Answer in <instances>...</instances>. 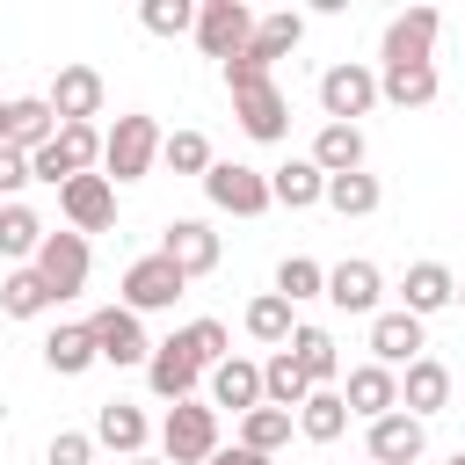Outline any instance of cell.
I'll return each instance as SVG.
<instances>
[{"mask_svg":"<svg viewBox=\"0 0 465 465\" xmlns=\"http://www.w3.org/2000/svg\"><path fill=\"white\" fill-rule=\"evenodd\" d=\"M94 160H102V131H94V124H58V131L29 153V182L65 189L73 174H94Z\"/></svg>","mask_w":465,"mask_h":465,"instance_id":"1","label":"cell"},{"mask_svg":"<svg viewBox=\"0 0 465 465\" xmlns=\"http://www.w3.org/2000/svg\"><path fill=\"white\" fill-rule=\"evenodd\" d=\"M160 160V124L153 116H116V131H102V174L109 182H145Z\"/></svg>","mask_w":465,"mask_h":465,"instance_id":"2","label":"cell"},{"mask_svg":"<svg viewBox=\"0 0 465 465\" xmlns=\"http://www.w3.org/2000/svg\"><path fill=\"white\" fill-rule=\"evenodd\" d=\"M160 450H167V465H203L218 450V407L211 400H174L167 421H160Z\"/></svg>","mask_w":465,"mask_h":465,"instance_id":"3","label":"cell"},{"mask_svg":"<svg viewBox=\"0 0 465 465\" xmlns=\"http://www.w3.org/2000/svg\"><path fill=\"white\" fill-rule=\"evenodd\" d=\"M87 240L80 232H44V247H36V276H44V291H51V305H65V298H80L87 291Z\"/></svg>","mask_w":465,"mask_h":465,"instance_id":"4","label":"cell"},{"mask_svg":"<svg viewBox=\"0 0 465 465\" xmlns=\"http://www.w3.org/2000/svg\"><path fill=\"white\" fill-rule=\"evenodd\" d=\"M182 291H189V276H182L167 254H138V262L124 269V291H116V305H124V312H167Z\"/></svg>","mask_w":465,"mask_h":465,"instance_id":"5","label":"cell"},{"mask_svg":"<svg viewBox=\"0 0 465 465\" xmlns=\"http://www.w3.org/2000/svg\"><path fill=\"white\" fill-rule=\"evenodd\" d=\"M196 44H203V58H240L247 44H254V7L247 0H203L196 7Z\"/></svg>","mask_w":465,"mask_h":465,"instance_id":"6","label":"cell"},{"mask_svg":"<svg viewBox=\"0 0 465 465\" xmlns=\"http://www.w3.org/2000/svg\"><path fill=\"white\" fill-rule=\"evenodd\" d=\"M320 109H327V124H356V116H371V109H378V73L356 65V58L327 65V73H320Z\"/></svg>","mask_w":465,"mask_h":465,"instance_id":"7","label":"cell"},{"mask_svg":"<svg viewBox=\"0 0 465 465\" xmlns=\"http://www.w3.org/2000/svg\"><path fill=\"white\" fill-rule=\"evenodd\" d=\"M203 196H211L218 211H232V218H262V211H269V174H262V167H240V160H211Z\"/></svg>","mask_w":465,"mask_h":465,"instance_id":"8","label":"cell"},{"mask_svg":"<svg viewBox=\"0 0 465 465\" xmlns=\"http://www.w3.org/2000/svg\"><path fill=\"white\" fill-rule=\"evenodd\" d=\"M58 211H65V232H109L116 225V182L109 174H73L65 189H58Z\"/></svg>","mask_w":465,"mask_h":465,"instance_id":"9","label":"cell"},{"mask_svg":"<svg viewBox=\"0 0 465 465\" xmlns=\"http://www.w3.org/2000/svg\"><path fill=\"white\" fill-rule=\"evenodd\" d=\"M436 29H443L436 7L392 15V22H385V44H378V65H436V58H429V51H436Z\"/></svg>","mask_w":465,"mask_h":465,"instance_id":"10","label":"cell"},{"mask_svg":"<svg viewBox=\"0 0 465 465\" xmlns=\"http://www.w3.org/2000/svg\"><path fill=\"white\" fill-rule=\"evenodd\" d=\"M87 334H94V356H102V363H116V371L153 356V341H145V320H138V312H124V305H102V312L87 320Z\"/></svg>","mask_w":465,"mask_h":465,"instance_id":"11","label":"cell"},{"mask_svg":"<svg viewBox=\"0 0 465 465\" xmlns=\"http://www.w3.org/2000/svg\"><path fill=\"white\" fill-rule=\"evenodd\" d=\"M145 385L174 407V400H196V385H203V363L182 349V334H167V341H153V356H145Z\"/></svg>","mask_w":465,"mask_h":465,"instance_id":"12","label":"cell"},{"mask_svg":"<svg viewBox=\"0 0 465 465\" xmlns=\"http://www.w3.org/2000/svg\"><path fill=\"white\" fill-rule=\"evenodd\" d=\"M51 116L58 124H94L102 116V73L94 65H58V80H51Z\"/></svg>","mask_w":465,"mask_h":465,"instance_id":"13","label":"cell"},{"mask_svg":"<svg viewBox=\"0 0 465 465\" xmlns=\"http://www.w3.org/2000/svg\"><path fill=\"white\" fill-rule=\"evenodd\" d=\"M160 254L196 283V276H211V269H218V232H211L203 218H174V225L160 232Z\"/></svg>","mask_w":465,"mask_h":465,"instance_id":"14","label":"cell"},{"mask_svg":"<svg viewBox=\"0 0 465 465\" xmlns=\"http://www.w3.org/2000/svg\"><path fill=\"white\" fill-rule=\"evenodd\" d=\"M363 450H371V465H414L421 450H429V429L414 421V414H378L371 421V436H363Z\"/></svg>","mask_w":465,"mask_h":465,"instance_id":"15","label":"cell"},{"mask_svg":"<svg viewBox=\"0 0 465 465\" xmlns=\"http://www.w3.org/2000/svg\"><path fill=\"white\" fill-rule=\"evenodd\" d=\"M232 116H240V131H247V138H262V145H276V138L291 131V102H283V87H276V80H262V87L232 94Z\"/></svg>","mask_w":465,"mask_h":465,"instance_id":"16","label":"cell"},{"mask_svg":"<svg viewBox=\"0 0 465 465\" xmlns=\"http://www.w3.org/2000/svg\"><path fill=\"white\" fill-rule=\"evenodd\" d=\"M421 349H429V334H421L414 312H371V363L400 371V363H414Z\"/></svg>","mask_w":465,"mask_h":465,"instance_id":"17","label":"cell"},{"mask_svg":"<svg viewBox=\"0 0 465 465\" xmlns=\"http://www.w3.org/2000/svg\"><path fill=\"white\" fill-rule=\"evenodd\" d=\"M51 131H58V116H51V102H44V94H15V102H0V145L36 153Z\"/></svg>","mask_w":465,"mask_h":465,"instance_id":"18","label":"cell"},{"mask_svg":"<svg viewBox=\"0 0 465 465\" xmlns=\"http://www.w3.org/2000/svg\"><path fill=\"white\" fill-rule=\"evenodd\" d=\"M378 291H385L378 262H363V254H356V262H334V269H327V291H320V298H327V305H341V312H378Z\"/></svg>","mask_w":465,"mask_h":465,"instance_id":"19","label":"cell"},{"mask_svg":"<svg viewBox=\"0 0 465 465\" xmlns=\"http://www.w3.org/2000/svg\"><path fill=\"white\" fill-rule=\"evenodd\" d=\"M203 385H211V407H232V414H254L262 407V363H247V356L211 363Z\"/></svg>","mask_w":465,"mask_h":465,"instance_id":"20","label":"cell"},{"mask_svg":"<svg viewBox=\"0 0 465 465\" xmlns=\"http://www.w3.org/2000/svg\"><path fill=\"white\" fill-rule=\"evenodd\" d=\"M341 407H349V414H363V421H378V414H392V407H400V378H392L385 363H356V371L341 378Z\"/></svg>","mask_w":465,"mask_h":465,"instance_id":"21","label":"cell"},{"mask_svg":"<svg viewBox=\"0 0 465 465\" xmlns=\"http://www.w3.org/2000/svg\"><path fill=\"white\" fill-rule=\"evenodd\" d=\"M443 400H450V371H443L436 356H414L407 378H400V414L429 421V414H443Z\"/></svg>","mask_w":465,"mask_h":465,"instance_id":"22","label":"cell"},{"mask_svg":"<svg viewBox=\"0 0 465 465\" xmlns=\"http://www.w3.org/2000/svg\"><path fill=\"white\" fill-rule=\"evenodd\" d=\"M283 349H291V363L305 371V385H312V392H320V385H334L341 349H334V334H327V327H291V341H283Z\"/></svg>","mask_w":465,"mask_h":465,"instance_id":"23","label":"cell"},{"mask_svg":"<svg viewBox=\"0 0 465 465\" xmlns=\"http://www.w3.org/2000/svg\"><path fill=\"white\" fill-rule=\"evenodd\" d=\"M436 65H378V102H392V109H429L436 102Z\"/></svg>","mask_w":465,"mask_h":465,"instance_id":"24","label":"cell"},{"mask_svg":"<svg viewBox=\"0 0 465 465\" xmlns=\"http://www.w3.org/2000/svg\"><path fill=\"white\" fill-rule=\"evenodd\" d=\"M400 291H407V305H400V312H414V320H429V312H443V305L458 298V276H450L443 262H414Z\"/></svg>","mask_w":465,"mask_h":465,"instance_id":"25","label":"cell"},{"mask_svg":"<svg viewBox=\"0 0 465 465\" xmlns=\"http://www.w3.org/2000/svg\"><path fill=\"white\" fill-rule=\"evenodd\" d=\"M320 174H356L363 167V131L356 124H320V138H312V153H305Z\"/></svg>","mask_w":465,"mask_h":465,"instance_id":"26","label":"cell"},{"mask_svg":"<svg viewBox=\"0 0 465 465\" xmlns=\"http://www.w3.org/2000/svg\"><path fill=\"white\" fill-rule=\"evenodd\" d=\"M327 196V174L312 167V160H283L276 174H269V203H283V211H312Z\"/></svg>","mask_w":465,"mask_h":465,"instance_id":"27","label":"cell"},{"mask_svg":"<svg viewBox=\"0 0 465 465\" xmlns=\"http://www.w3.org/2000/svg\"><path fill=\"white\" fill-rule=\"evenodd\" d=\"M145 436H153V421H145L131 400H109V407L94 414V443H109V450H124V458H138Z\"/></svg>","mask_w":465,"mask_h":465,"instance_id":"28","label":"cell"},{"mask_svg":"<svg viewBox=\"0 0 465 465\" xmlns=\"http://www.w3.org/2000/svg\"><path fill=\"white\" fill-rule=\"evenodd\" d=\"M44 363H51L58 378H80L87 363H102V356H94V334H87V320H80V327H51V334H44Z\"/></svg>","mask_w":465,"mask_h":465,"instance_id":"29","label":"cell"},{"mask_svg":"<svg viewBox=\"0 0 465 465\" xmlns=\"http://www.w3.org/2000/svg\"><path fill=\"white\" fill-rule=\"evenodd\" d=\"M305 392H312V385H305V371L291 363V349H276V356L262 363V407H283V414H298V407H305Z\"/></svg>","mask_w":465,"mask_h":465,"instance_id":"30","label":"cell"},{"mask_svg":"<svg viewBox=\"0 0 465 465\" xmlns=\"http://www.w3.org/2000/svg\"><path fill=\"white\" fill-rule=\"evenodd\" d=\"M341 429H349V407H341V392H334V385L305 392V407H298V436H305V443H334Z\"/></svg>","mask_w":465,"mask_h":465,"instance_id":"31","label":"cell"},{"mask_svg":"<svg viewBox=\"0 0 465 465\" xmlns=\"http://www.w3.org/2000/svg\"><path fill=\"white\" fill-rule=\"evenodd\" d=\"M36 247H44V218L29 203H0V254L22 269V262H36Z\"/></svg>","mask_w":465,"mask_h":465,"instance_id":"32","label":"cell"},{"mask_svg":"<svg viewBox=\"0 0 465 465\" xmlns=\"http://www.w3.org/2000/svg\"><path fill=\"white\" fill-rule=\"evenodd\" d=\"M320 203H334L341 218H371V211L385 203V189H378V174L356 167V174H327V196H320Z\"/></svg>","mask_w":465,"mask_h":465,"instance_id":"33","label":"cell"},{"mask_svg":"<svg viewBox=\"0 0 465 465\" xmlns=\"http://www.w3.org/2000/svg\"><path fill=\"white\" fill-rule=\"evenodd\" d=\"M0 312L7 320H36V312H51V291H44V276L22 262V269H7V283H0Z\"/></svg>","mask_w":465,"mask_h":465,"instance_id":"34","label":"cell"},{"mask_svg":"<svg viewBox=\"0 0 465 465\" xmlns=\"http://www.w3.org/2000/svg\"><path fill=\"white\" fill-rule=\"evenodd\" d=\"M298 36H305V15H291V7H283V15H254V44H247V51H254L262 65H276Z\"/></svg>","mask_w":465,"mask_h":465,"instance_id":"35","label":"cell"},{"mask_svg":"<svg viewBox=\"0 0 465 465\" xmlns=\"http://www.w3.org/2000/svg\"><path fill=\"white\" fill-rule=\"evenodd\" d=\"M291 421H298V414H283V407H254V414H240V443L262 450V458H276V450L291 443Z\"/></svg>","mask_w":465,"mask_h":465,"instance_id":"36","label":"cell"},{"mask_svg":"<svg viewBox=\"0 0 465 465\" xmlns=\"http://www.w3.org/2000/svg\"><path fill=\"white\" fill-rule=\"evenodd\" d=\"M327 291V269L320 262H305V254H283L276 262V298L283 305H305V298H320Z\"/></svg>","mask_w":465,"mask_h":465,"instance_id":"37","label":"cell"},{"mask_svg":"<svg viewBox=\"0 0 465 465\" xmlns=\"http://www.w3.org/2000/svg\"><path fill=\"white\" fill-rule=\"evenodd\" d=\"M291 327H298V320H291V305H283L276 291H262V298L247 305V334H254V341H269V349H283V341H291Z\"/></svg>","mask_w":465,"mask_h":465,"instance_id":"38","label":"cell"},{"mask_svg":"<svg viewBox=\"0 0 465 465\" xmlns=\"http://www.w3.org/2000/svg\"><path fill=\"white\" fill-rule=\"evenodd\" d=\"M160 160L174 174H211V138L203 131H174V138H160Z\"/></svg>","mask_w":465,"mask_h":465,"instance_id":"39","label":"cell"},{"mask_svg":"<svg viewBox=\"0 0 465 465\" xmlns=\"http://www.w3.org/2000/svg\"><path fill=\"white\" fill-rule=\"evenodd\" d=\"M182 349L211 371V363H225V349H232V334H225V320H189L182 327Z\"/></svg>","mask_w":465,"mask_h":465,"instance_id":"40","label":"cell"},{"mask_svg":"<svg viewBox=\"0 0 465 465\" xmlns=\"http://www.w3.org/2000/svg\"><path fill=\"white\" fill-rule=\"evenodd\" d=\"M138 22H145L153 36H182V29H196V7H189V0H145Z\"/></svg>","mask_w":465,"mask_h":465,"instance_id":"41","label":"cell"},{"mask_svg":"<svg viewBox=\"0 0 465 465\" xmlns=\"http://www.w3.org/2000/svg\"><path fill=\"white\" fill-rule=\"evenodd\" d=\"M87 458H94V436L87 429H58L51 450H44V465H87Z\"/></svg>","mask_w":465,"mask_h":465,"instance_id":"42","label":"cell"},{"mask_svg":"<svg viewBox=\"0 0 465 465\" xmlns=\"http://www.w3.org/2000/svg\"><path fill=\"white\" fill-rule=\"evenodd\" d=\"M269 73H276V65H262L254 51H240V58H225V87H232V94H247V87H262Z\"/></svg>","mask_w":465,"mask_h":465,"instance_id":"43","label":"cell"},{"mask_svg":"<svg viewBox=\"0 0 465 465\" xmlns=\"http://www.w3.org/2000/svg\"><path fill=\"white\" fill-rule=\"evenodd\" d=\"M15 189H29V153H15V145H0V196L15 203Z\"/></svg>","mask_w":465,"mask_h":465,"instance_id":"44","label":"cell"},{"mask_svg":"<svg viewBox=\"0 0 465 465\" xmlns=\"http://www.w3.org/2000/svg\"><path fill=\"white\" fill-rule=\"evenodd\" d=\"M203 465H269V458H262V450H247V443H232V450H225V443H218V450H211V458H203Z\"/></svg>","mask_w":465,"mask_h":465,"instance_id":"45","label":"cell"},{"mask_svg":"<svg viewBox=\"0 0 465 465\" xmlns=\"http://www.w3.org/2000/svg\"><path fill=\"white\" fill-rule=\"evenodd\" d=\"M131 465H167V458H131Z\"/></svg>","mask_w":465,"mask_h":465,"instance_id":"46","label":"cell"},{"mask_svg":"<svg viewBox=\"0 0 465 465\" xmlns=\"http://www.w3.org/2000/svg\"><path fill=\"white\" fill-rule=\"evenodd\" d=\"M450 305H465V283H458V298H450Z\"/></svg>","mask_w":465,"mask_h":465,"instance_id":"47","label":"cell"},{"mask_svg":"<svg viewBox=\"0 0 465 465\" xmlns=\"http://www.w3.org/2000/svg\"><path fill=\"white\" fill-rule=\"evenodd\" d=\"M450 465H465V450H450Z\"/></svg>","mask_w":465,"mask_h":465,"instance_id":"48","label":"cell"}]
</instances>
